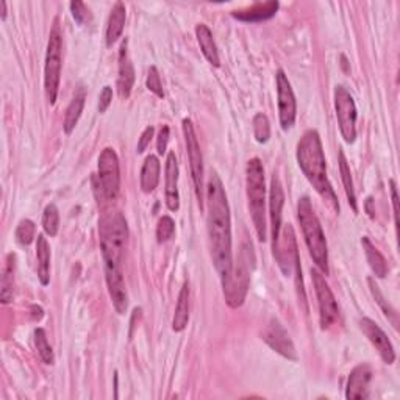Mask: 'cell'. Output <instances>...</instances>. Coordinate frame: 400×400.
<instances>
[{"label": "cell", "mask_w": 400, "mask_h": 400, "mask_svg": "<svg viewBox=\"0 0 400 400\" xmlns=\"http://www.w3.org/2000/svg\"><path fill=\"white\" fill-rule=\"evenodd\" d=\"M35 234H36V225L30 219H23L19 222L18 229H16L18 243L23 246L32 244L35 239Z\"/></svg>", "instance_id": "34"}, {"label": "cell", "mask_w": 400, "mask_h": 400, "mask_svg": "<svg viewBox=\"0 0 400 400\" xmlns=\"http://www.w3.org/2000/svg\"><path fill=\"white\" fill-rule=\"evenodd\" d=\"M339 171H341V178H343V185H344V191H346V195H347L349 205L352 207L355 213H358V203H356V194H355V188H353L352 172H351V167H349L347 158H346L343 150L339 152Z\"/></svg>", "instance_id": "28"}, {"label": "cell", "mask_w": 400, "mask_h": 400, "mask_svg": "<svg viewBox=\"0 0 400 400\" xmlns=\"http://www.w3.org/2000/svg\"><path fill=\"white\" fill-rule=\"evenodd\" d=\"M188 322H189V283L185 281L183 286L180 289L176 313H174L172 317V330L177 333L183 332L186 329Z\"/></svg>", "instance_id": "26"}, {"label": "cell", "mask_w": 400, "mask_h": 400, "mask_svg": "<svg viewBox=\"0 0 400 400\" xmlns=\"http://www.w3.org/2000/svg\"><path fill=\"white\" fill-rule=\"evenodd\" d=\"M279 2L275 0H269L265 4H255L249 6V8L239 10V11H231V16L243 23H263L275 16V13L279 11Z\"/></svg>", "instance_id": "19"}, {"label": "cell", "mask_w": 400, "mask_h": 400, "mask_svg": "<svg viewBox=\"0 0 400 400\" xmlns=\"http://www.w3.org/2000/svg\"><path fill=\"white\" fill-rule=\"evenodd\" d=\"M372 203H374V199L372 198H368L366 200V212L370 217H374V208H372Z\"/></svg>", "instance_id": "42"}, {"label": "cell", "mask_w": 400, "mask_h": 400, "mask_svg": "<svg viewBox=\"0 0 400 400\" xmlns=\"http://www.w3.org/2000/svg\"><path fill=\"white\" fill-rule=\"evenodd\" d=\"M167 143H169V127L163 126L162 130H159L158 138H157V150H158L159 155L166 154Z\"/></svg>", "instance_id": "39"}, {"label": "cell", "mask_w": 400, "mask_h": 400, "mask_svg": "<svg viewBox=\"0 0 400 400\" xmlns=\"http://www.w3.org/2000/svg\"><path fill=\"white\" fill-rule=\"evenodd\" d=\"M283 205H285V193H283L281 181L277 174H274L271 180V193H269V214H271L272 227V249L277 246L281 234V216Z\"/></svg>", "instance_id": "15"}, {"label": "cell", "mask_w": 400, "mask_h": 400, "mask_svg": "<svg viewBox=\"0 0 400 400\" xmlns=\"http://www.w3.org/2000/svg\"><path fill=\"white\" fill-rule=\"evenodd\" d=\"M119 75H118V91L122 99H128L135 85V68L128 55V40L122 41L119 47Z\"/></svg>", "instance_id": "17"}, {"label": "cell", "mask_w": 400, "mask_h": 400, "mask_svg": "<svg viewBox=\"0 0 400 400\" xmlns=\"http://www.w3.org/2000/svg\"><path fill=\"white\" fill-rule=\"evenodd\" d=\"M126 19H127L126 5L122 2H116L107 23V32H105L107 47H111L114 42L121 38L123 27H126Z\"/></svg>", "instance_id": "20"}, {"label": "cell", "mask_w": 400, "mask_h": 400, "mask_svg": "<svg viewBox=\"0 0 400 400\" xmlns=\"http://www.w3.org/2000/svg\"><path fill=\"white\" fill-rule=\"evenodd\" d=\"M159 159L155 155H149L145 158L141 169V189L143 193L150 194L154 193L159 183Z\"/></svg>", "instance_id": "23"}, {"label": "cell", "mask_w": 400, "mask_h": 400, "mask_svg": "<svg viewBox=\"0 0 400 400\" xmlns=\"http://www.w3.org/2000/svg\"><path fill=\"white\" fill-rule=\"evenodd\" d=\"M263 339L272 351L280 353L281 356H285V358L293 361L297 360L296 347L289 338V333L285 330V327H283L277 319H271V322H269L263 333Z\"/></svg>", "instance_id": "14"}, {"label": "cell", "mask_w": 400, "mask_h": 400, "mask_svg": "<svg viewBox=\"0 0 400 400\" xmlns=\"http://www.w3.org/2000/svg\"><path fill=\"white\" fill-rule=\"evenodd\" d=\"M311 280L313 286H315L316 296H317V305H319V322H321V329L325 330L330 325L337 322L339 316V307L338 302L334 299L333 291L330 289L329 283H327L324 274L317 269H311Z\"/></svg>", "instance_id": "10"}, {"label": "cell", "mask_w": 400, "mask_h": 400, "mask_svg": "<svg viewBox=\"0 0 400 400\" xmlns=\"http://www.w3.org/2000/svg\"><path fill=\"white\" fill-rule=\"evenodd\" d=\"M389 191H391L392 212H394V224H396V229H397V227H399V198H397L396 180H389Z\"/></svg>", "instance_id": "40"}, {"label": "cell", "mask_w": 400, "mask_h": 400, "mask_svg": "<svg viewBox=\"0 0 400 400\" xmlns=\"http://www.w3.org/2000/svg\"><path fill=\"white\" fill-rule=\"evenodd\" d=\"M99 180L100 188L108 200H114L118 198L121 189V169H119V158L116 150L107 147L102 150L99 157Z\"/></svg>", "instance_id": "11"}, {"label": "cell", "mask_w": 400, "mask_h": 400, "mask_svg": "<svg viewBox=\"0 0 400 400\" xmlns=\"http://www.w3.org/2000/svg\"><path fill=\"white\" fill-rule=\"evenodd\" d=\"M275 82H277L280 126L283 130H285V132H288L289 128H293L294 122H296V114H297L296 96L293 92V88H291V83L285 74V71H281V69L277 71Z\"/></svg>", "instance_id": "12"}, {"label": "cell", "mask_w": 400, "mask_h": 400, "mask_svg": "<svg viewBox=\"0 0 400 400\" xmlns=\"http://www.w3.org/2000/svg\"><path fill=\"white\" fill-rule=\"evenodd\" d=\"M61 68H63V35H61L60 23H58V19H55L52 30H50L49 35L46 64H44V91L50 105H55L58 97V90H60V80H61Z\"/></svg>", "instance_id": "7"}, {"label": "cell", "mask_w": 400, "mask_h": 400, "mask_svg": "<svg viewBox=\"0 0 400 400\" xmlns=\"http://www.w3.org/2000/svg\"><path fill=\"white\" fill-rule=\"evenodd\" d=\"M207 230L210 250L221 281L229 277L234 267V253H231V216L222 180L217 172L210 174L207 185Z\"/></svg>", "instance_id": "2"}, {"label": "cell", "mask_w": 400, "mask_h": 400, "mask_svg": "<svg viewBox=\"0 0 400 400\" xmlns=\"http://www.w3.org/2000/svg\"><path fill=\"white\" fill-rule=\"evenodd\" d=\"M85 102H86V90L83 88V86H80V88L75 91L74 97H72L71 100V104L66 110V116H64L63 128L66 135H71L72 132H74V128L80 121V116H82L83 113Z\"/></svg>", "instance_id": "22"}, {"label": "cell", "mask_w": 400, "mask_h": 400, "mask_svg": "<svg viewBox=\"0 0 400 400\" xmlns=\"http://www.w3.org/2000/svg\"><path fill=\"white\" fill-rule=\"evenodd\" d=\"M113 102V90L111 86H104L99 96V113H105L110 108Z\"/></svg>", "instance_id": "37"}, {"label": "cell", "mask_w": 400, "mask_h": 400, "mask_svg": "<svg viewBox=\"0 0 400 400\" xmlns=\"http://www.w3.org/2000/svg\"><path fill=\"white\" fill-rule=\"evenodd\" d=\"M99 241L104 258L105 280L111 302L118 315H123L128 307V296L123 281V255L128 241V225L118 210L105 212L99 221Z\"/></svg>", "instance_id": "1"}, {"label": "cell", "mask_w": 400, "mask_h": 400, "mask_svg": "<svg viewBox=\"0 0 400 400\" xmlns=\"http://www.w3.org/2000/svg\"><path fill=\"white\" fill-rule=\"evenodd\" d=\"M297 164L307 180L321 195V199L332 208L334 213L339 214V200L338 195L327 176V162L322 149L321 136L316 130H307L297 144Z\"/></svg>", "instance_id": "3"}, {"label": "cell", "mask_w": 400, "mask_h": 400, "mask_svg": "<svg viewBox=\"0 0 400 400\" xmlns=\"http://www.w3.org/2000/svg\"><path fill=\"white\" fill-rule=\"evenodd\" d=\"M36 258H38V279L42 286L50 283V246L44 235L36 238Z\"/></svg>", "instance_id": "24"}, {"label": "cell", "mask_w": 400, "mask_h": 400, "mask_svg": "<svg viewBox=\"0 0 400 400\" xmlns=\"http://www.w3.org/2000/svg\"><path fill=\"white\" fill-rule=\"evenodd\" d=\"M35 346H36V351H38L41 360L46 363V365H55V355L52 351V346L49 344L47 341V333L44 329H35Z\"/></svg>", "instance_id": "30"}, {"label": "cell", "mask_w": 400, "mask_h": 400, "mask_svg": "<svg viewBox=\"0 0 400 400\" xmlns=\"http://www.w3.org/2000/svg\"><path fill=\"white\" fill-rule=\"evenodd\" d=\"M334 110H337V119L339 126V132L343 135L347 144H352L356 140V105L343 85H338L334 88Z\"/></svg>", "instance_id": "8"}, {"label": "cell", "mask_w": 400, "mask_h": 400, "mask_svg": "<svg viewBox=\"0 0 400 400\" xmlns=\"http://www.w3.org/2000/svg\"><path fill=\"white\" fill-rule=\"evenodd\" d=\"M368 283H369V288H370V293H372V296H374V299H375V302L378 303V307L382 308V311H383V315L387 316L389 321H391V324L394 325V329H397L399 327V319H397V311L391 307L389 305V302L384 299V296L382 294V291H380V286L377 285L375 283V280L374 279H368Z\"/></svg>", "instance_id": "29"}, {"label": "cell", "mask_w": 400, "mask_h": 400, "mask_svg": "<svg viewBox=\"0 0 400 400\" xmlns=\"http://www.w3.org/2000/svg\"><path fill=\"white\" fill-rule=\"evenodd\" d=\"M253 266H255V255H253L252 244L246 241L238 257V265L231 267L230 275L222 281L225 302L230 308H239L244 303Z\"/></svg>", "instance_id": "6"}, {"label": "cell", "mask_w": 400, "mask_h": 400, "mask_svg": "<svg viewBox=\"0 0 400 400\" xmlns=\"http://www.w3.org/2000/svg\"><path fill=\"white\" fill-rule=\"evenodd\" d=\"M360 329L369 339V343L375 347V351L378 352V355H380V358L387 363V365H392V363L396 361L394 347H392L388 334L380 329V325L372 321V319L363 317L360 321Z\"/></svg>", "instance_id": "13"}, {"label": "cell", "mask_w": 400, "mask_h": 400, "mask_svg": "<svg viewBox=\"0 0 400 400\" xmlns=\"http://www.w3.org/2000/svg\"><path fill=\"white\" fill-rule=\"evenodd\" d=\"M69 8L72 13V18L75 19V23L80 25L85 24V20L86 18H88V13H90V10L86 8V5L83 2H78V0H75V2L69 4Z\"/></svg>", "instance_id": "36"}, {"label": "cell", "mask_w": 400, "mask_h": 400, "mask_svg": "<svg viewBox=\"0 0 400 400\" xmlns=\"http://www.w3.org/2000/svg\"><path fill=\"white\" fill-rule=\"evenodd\" d=\"M42 229H44L49 236H56L58 229H60V212L55 203H49L42 214Z\"/></svg>", "instance_id": "31"}, {"label": "cell", "mask_w": 400, "mask_h": 400, "mask_svg": "<svg viewBox=\"0 0 400 400\" xmlns=\"http://www.w3.org/2000/svg\"><path fill=\"white\" fill-rule=\"evenodd\" d=\"M176 234V222L171 216H163L157 225V241L159 244L167 243Z\"/></svg>", "instance_id": "33"}, {"label": "cell", "mask_w": 400, "mask_h": 400, "mask_svg": "<svg viewBox=\"0 0 400 400\" xmlns=\"http://www.w3.org/2000/svg\"><path fill=\"white\" fill-rule=\"evenodd\" d=\"M372 380V368L368 363L356 366L349 375L346 397L349 400H361L369 396V383Z\"/></svg>", "instance_id": "16"}, {"label": "cell", "mask_w": 400, "mask_h": 400, "mask_svg": "<svg viewBox=\"0 0 400 400\" xmlns=\"http://www.w3.org/2000/svg\"><path fill=\"white\" fill-rule=\"evenodd\" d=\"M32 316H33V319L35 321H41L42 319V316H44V311H42V308L41 307H38V305H33L32 307Z\"/></svg>", "instance_id": "41"}, {"label": "cell", "mask_w": 400, "mask_h": 400, "mask_svg": "<svg viewBox=\"0 0 400 400\" xmlns=\"http://www.w3.org/2000/svg\"><path fill=\"white\" fill-rule=\"evenodd\" d=\"M14 269H16V257L8 253L5 258V266L2 269V280H0V299L2 303H10L14 294Z\"/></svg>", "instance_id": "27"}, {"label": "cell", "mask_w": 400, "mask_h": 400, "mask_svg": "<svg viewBox=\"0 0 400 400\" xmlns=\"http://www.w3.org/2000/svg\"><path fill=\"white\" fill-rule=\"evenodd\" d=\"M252 126H253V136H255V140L260 144L267 143L269 138H271V123H269L267 116L263 113H257L253 116Z\"/></svg>", "instance_id": "32"}, {"label": "cell", "mask_w": 400, "mask_h": 400, "mask_svg": "<svg viewBox=\"0 0 400 400\" xmlns=\"http://www.w3.org/2000/svg\"><path fill=\"white\" fill-rule=\"evenodd\" d=\"M297 219L301 222L305 244L308 247L313 261L316 263L319 271L324 275H329V246H327L322 225L319 222L311 200L307 195H303L297 202Z\"/></svg>", "instance_id": "4"}, {"label": "cell", "mask_w": 400, "mask_h": 400, "mask_svg": "<svg viewBox=\"0 0 400 400\" xmlns=\"http://www.w3.org/2000/svg\"><path fill=\"white\" fill-rule=\"evenodd\" d=\"M154 133H155L154 127H147L141 133L140 141H138V149H136L138 154H144L145 149H147L150 145V141H152V138H154Z\"/></svg>", "instance_id": "38"}, {"label": "cell", "mask_w": 400, "mask_h": 400, "mask_svg": "<svg viewBox=\"0 0 400 400\" xmlns=\"http://www.w3.org/2000/svg\"><path fill=\"white\" fill-rule=\"evenodd\" d=\"M0 6H2V20H5L6 19V2H0Z\"/></svg>", "instance_id": "43"}, {"label": "cell", "mask_w": 400, "mask_h": 400, "mask_svg": "<svg viewBox=\"0 0 400 400\" xmlns=\"http://www.w3.org/2000/svg\"><path fill=\"white\" fill-rule=\"evenodd\" d=\"M145 86H147V90L150 92H154L157 97H159V99L164 97L162 77H159V72H158L157 66H150L149 74H147V80H145Z\"/></svg>", "instance_id": "35"}, {"label": "cell", "mask_w": 400, "mask_h": 400, "mask_svg": "<svg viewBox=\"0 0 400 400\" xmlns=\"http://www.w3.org/2000/svg\"><path fill=\"white\" fill-rule=\"evenodd\" d=\"M361 244H363V249H365L369 267L372 269L375 277H378V279L387 277V275H388V263H387V260H384V257L382 255V252L378 250L372 243H370V239L368 236L361 238Z\"/></svg>", "instance_id": "25"}, {"label": "cell", "mask_w": 400, "mask_h": 400, "mask_svg": "<svg viewBox=\"0 0 400 400\" xmlns=\"http://www.w3.org/2000/svg\"><path fill=\"white\" fill-rule=\"evenodd\" d=\"M195 38H198L202 54L207 58L208 63L213 64L214 68H219L221 66L219 50H217V46L213 40L212 30H210L205 24H199L195 27Z\"/></svg>", "instance_id": "21"}, {"label": "cell", "mask_w": 400, "mask_h": 400, "mask_svg": "<svg viewBox=\"0 0 400 400\" xmlns=\"http://www.w3.org/2000/svg\"><path fill=\"white\" fill-rule=\"evenodd\" d=\"M166 207L171 212H178L180 194H178V163L174 152H169L166 158Z\"/></svg>", "instance_id": "18"}, {"label": "cell", "mask_w": 400, "mask_h": 400, "mask_svg": "<svg viewBox=\"0 0 400 400\" xmlns=\"http://www.w3.org/2000/svg\"><path fill=\"white\" fill-rule=\"evenodd\" d=\"M181 127H183V136H185V143H186L189 167H191L194 191H195V195H198L199 207L202 210L203 208V158H202L200 145H199L198 135H195V130H194L191 119H183V122H181Z\"/></svg>", "instance_id": "9"}, {"label": "cell", "mask_w": 400, "mask_h": 400, "mask_svg": "<svg viewBox=\"0 0 400 400\" xmlns=\"http://www.w3.org/2000/svg\"><path fill=\"white\" fill-rule=\"evenodd\" d=\"M246 191L249 200V212L252 216L253 227L260 241H266V181L265 167L260 158H252L246 166Z\"/></svg>", "instance_id": "5"}]
</instances>
